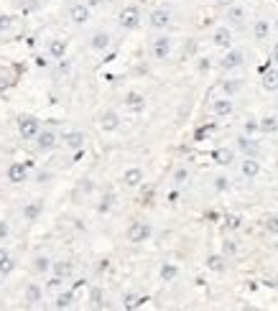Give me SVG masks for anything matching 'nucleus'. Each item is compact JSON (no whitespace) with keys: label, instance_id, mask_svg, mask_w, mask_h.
Segmentation results:
<instances>
[{"label":"nucleus","instance_id":"obj_1","mask_svg":"<svg viewBox=\"0 0 278 311\" xmlns=\"http://www.w3.org/2000/svg\"><path fill=\"white\" fill-rule=\"evenodd\" d=\"M125 237H128V242H133V245L148 242V240L153 237V227H151L146 220H133V222L128 225V230H125Z\"/></svg>","mask_w":278,"mask_h":311},{"label":"nucleus","instance_id":"obj_2","mask_svg":"<svg viewBox=\"0 0 278 311\" xmlns=\"http://www.w3.org/2000/svg\"><path fill=\"white\" fill-rule=\"evenodd\" d=\"M143 23V13L138 6H125L120 13H118V26L123 31H138Z\"/></svg>","mask_w":278,"mask_h":311},{"label":"nucleus","instance_id":"obj_3","mask_svg":"<svg viewBox=\"0 0 278 311\" xmlns=\"http://www.w3.org/2000/svg\"><path fill=\"white\" fill-rule=\"evenodd\" d=\"M18 135L23 140H36V135L41 133V122L36 115H18Z\"/></svg>","mask_w":278,"mask_h":311},{"label":"nucleus","instance_id":"obj_4","mask_svg":"<svg viewBox=\"0 0 278 311\" xmlns=\"http://www.w3.org/2000/svg\"><path fill=\"white\" fill-rule=\"evenodd\" d=\"M245 64V51L242 49H227L225 51V56H219V69L222 72H235V69H240Z\"/></svg>","mask_w":278,"mask_h":311},{"label":"nucleus","instance_id":"obj_5","mask_svg":"<svg viewBox=\"0 0 278 311\" xmlns=\"http://www.w3.org/2000/svg\"><path fill=\"white\" fill-rule=\"evenodd\" d=\"M171 49H174L171 36H156V39L151 41V56H153L156 61H166V59L171 56Z\"/></svg>","mask_w":278,"mask_h":311},{"label":"nucleus","instance_id":"obj_6","mask_svg":"<svg viewBox=\"0 0 278 311\" xmlns=\"http://www.w3.org/2000/svg\"><path fill=\"white\" fill-rule=\"evenodd\" d=\"M245 21H247V11H245L242 6L232 3L230 8H225V23H227L232 31H235V28H242Z\"/></svg>","mask_w":278,"mask_h":311},{"label":"nucleus","instance_id":"obj_7","mask_svg":"<svg viewBox=\"0 0 278 311\" xmlns=\"http://www.w3.org/2000/svg\"><path fill=\"white\" fill-rule=\"evenodd\" d=\"M171 21H174V16H171V11H166V8H153V11L148 13V26H151L153 31H166V28L171 26Z\"/></svg>","mask_w":278,"mask_h":311},{"label":"nucleus","instance_id":"obj_8","mask_svg":"<svg viewBox=\"0 0 278 311\" xmlns=\"http://www.w3.org/2000/svg\"><path fill=\"white\" fill-rule=\"evenodd\" d=\"M212 46H217V49H222V51H227V49H232V41H235V36H232V28L225 23V26H217L214 31H212Z\"/></svg>","mask_w":278,"mask_h":311},{"label":"nucleus","instance_id":"obj_9","mask_svg":"<svg viewBox=\"0 0 278 311\" xmlns=\"http://www.w3.org/2000/svg\"><path fill=\"white\" fill-rule=\"evenodd\" d=\"M143 181H146V171H143L141 166H130V169H125L123 176H120V184H123L125 189H141Z\"/></svg>","mask_w":278,"mask_h":311},{"label":"nucleus","instance_id":"obj_10","mask_svg":"<svg viewBox=\"0 0 278 311\" xmlns=\"http://www.w3.org/2000/svg\"><path fill=\"white\" fill-rule=\"evenodd\" d=\"M235 145H237V150L242 153V156H255V159H260V143H258V138L255 135H237V140H235Z\"/></svg>","mask_w":278,"mask_h":311},{"label":"nucleus","instance_id":"obj_11","mask_svg":"<svg viewBox=\"0 0 278 311\" xmlns=\"http://www.w3.org/2000/svg\"><path fill=\"white\" fill-rule=\"evenodd\" d=\"M67 16H69V21H72L74 26H85V23H90V18H92V8H90L87 3H72L69 11H67Z\"/></svg>","mask_w":278,"mask_h":311},{"label":"nucleus","instance_id":"obj_12","mask_svg":"<svg viewBox=\"0 0 278 311\" xmlns=\"http://www.w3.org/2000/svg\"><path fill=\"white\" fill-rule=\"evenodd\" d=\"M59 140H62V138H59L51 128H41V133L36 135L34 143H36V148H39L41 153H49V150H54V148L59 145Z\"/></svg>","mask_w":278,"mask_h":311},{"label":"nucleus","instance_id":"obj_13","mask_svg":"<svg viewBox=\"0 0 278 311\" xmlns=\"http://www.w3.org/2000/svg\"><path fill=\"white\" fill-rule=\"evenodd\" d=\"M6 179H8V184H13V186L26 184V181H29V166L21 164V161L8 164V169H6Z\"/></svg>","mask_w":278,"mask_h":311},{"label":"nucleus","instance_id":"obj_14","mask_svg":"<svg viewBox=\"0 0 278 311\" xmlns=\"http://www.w3.org/2000/svg\"><path fill=\"white\" fill-rule=\"evenodd\" d=\"M260 161L255 159V156H242V161H240V174H242V179H247V181H253V179H258L260 176Z\"/></svg>","mask_w":278,"mask_h":311},{"label":"nucleus","instance_id":"obj_15","mask_svg":"<svg viewBox=\"0 0 278 311\" xmlns=\"http://www.w3.org/2000/svg\"><path fill=\"white\" fill-rule=\"evenodd\" d=\"M97 122H100V130L102 133H115V130H120V115L115 112V110H102L100 112V117H97Z\"/></svg>","mask_w":278,"mask_h":311},{"label":"nucleus","instance_id":"obj_16","mask_svg":"<svg viewBox=\"0 0 278 311\" xmlns=\"http://www.w3.org/2000/svg\"><path fill=\"white\" fill-rule=\"evenodd\" d=\"M67 49H69V44H67V39H62V36H54V39H49V44H46V54H49L54 61H62V59L67 56Z\"/></svg>","mask_w":278,"mask_h":311},{"label":"nucleus","instance_id":"obj_17","mask_svg":"<svg viewBox=\"0 0 278 311\" xmlns=\"http://www.w3.org/2000/svg\"><path fill=\"white\" fill-rule=\"evenodd\" d=\"M146 105H148V100H146L143 92H128V95L123 97V107H125L128 112H143Z\"/></svg>","mask_w":278,"mask_h":311},{"label":"nucleus","instance_id":"obj_18","mask_svg":"<svg viewBox=\"0 0 278 311\" xmlns=\"http://www.w3.org/2000/svg\"><path fill=\"white\" fill-rule=\"evenodd\" d=\"M62 140H64V145H67L69 150H74V153L85 150V145H87V135H85L82 130H69V133L62 135Z\"/></svg>","mask_w":278,"mask_h":311},{"label":"nucleus","instance_id":"obj_19","mask_svg":"<svg viewBox=\"0 0 278 311\" xmlns=\"http://www.w3.org/2000/svg\"><path fill=\"white\" fill-rule=\"evenodd\" d=\"M232 110H235L232 97L222 95V97H214V100H212V115H214V117H230Z\"/></svg>","mask_w":278,"mask_h":311},{"label":"nucleus","instance_id":"obj_20","mask_svg":"<svg viewBox=\"0 0 278 311\" xmlns=\"http://www.w3.org/2000/svg\"><path fill=\"white\" fill-rule=\"evenodd\" d=\"M110 46H113V36H110L107 31H95V34L90 36V49H92V51H100V54H102V51H107Z\"/></svg>","mask_w":278,"mask_h":311},{"label":"nucleus","instance_id":"obj_21","mask_svg":"<svg viewBox=\"0 0 278 311\" xmlns=\"http://www.w3.org/2000/svg\"><path fill=\"white\" fill-rule=\"evenodd\" d=\"M41 214H44V202H39V199H31V202H26L21 207V217L26 222H36Z\"/></svg>","mask_w":278,"mask_h":311},{"label":"nucleus","instance_id":"obj_22","mask_svg":"<svg viewBox=\"0 0 278 311\" xmlns=\"http://www.w3.org/2000/svg\"><path fill=\"white\" fill-rule=\"evenodd\" d=\"M270 31H273V23H268L265 18H255V21H253L250 34H253L255 41H265V39L270 36Z\"/></svg>","mask_w":278,"mask_h":311},{"label":"nucleus","instance_id":"obj_23","mask_svg":"<svg viewBox=\"0 0 278 311\" xmlns=\"http://www.w3.org/2000/svg\"><path fill=\"white\" fill-rule=\"evenodd\" d=\"M242 79H237V77H227V79H222L219 82V89H222V95H227V97H237L240 92H242Z\"/></svg>","mask_w":278,"mask_h":311},{"label":"nucleus","instance_id":"obj_24","mask_svg":"<svg viewBox=\"0 0 278 311\" xmlns=\"http://www.w3.org/2000/svg\"><path fill=\"white\" fill-rule=\"evenodd\" d=\"M212 161H214L217 166L227 169V166L235 164V153H232L230 148H214V150H212Z\"/></svg>","mask_w":278,"mask_h":311},{"label":"nucleus","instance_id":"obj_25","mask_svg":"<svg viewBox=\"0 0 278 311\" xmlns=\"http://www.w3.org/2000/svg\"><path fill=\"white\" fill-rule=\"evenodd\" d=\"M16 270V260L11 258V253L0 245V278H6V275H11Z\"/></svg>","mask_w":278,"mask_h":311},{"label":"nucleus","instance_id":"obj_26","mask_svg":"<svg viewBox=\"0 0 278 311\" xmlns=\"http://www.w3.org/2000/svg\"><path fill=\"white\" fill-rule=\"evenodd\" d=\"M158 278H161L163 283L176 281V278H179V265H176V263H171V260L161 263V268H158Z\"/></svg>","mask_w":278,"mask_h":311},{"label":"nucleus","instance_id":"obj_27","mask_svg":"<svg viewBox=\"0 0 278 311\" xmlns=\"http://www.w3.org/2000/svg\"><path fill=\"white\" fill-rule=\"evenodd\" d=\"M41 298H44V288H41L36 281H31V283L26 286V291H23V301L34 306V303H39Z\"/></svg>","mask_w":278,"mask_h":311},{"label":"nucleus","instance_id":"obj_28","mask_svg":"<svg viewBox=\"0 0 278 311\" xmlns=\"http://www.w3.org/2000/svg\"><path fill=\"white\" fill-rule=\"evenodd\" d=\"M260 84L265 92H278V69H265L260 77Z\"/></svg>","mask_w":278,"mask_h":311},{"label":"nucleus","instance_id":"obj_29","mask_svg":"<svg viewBox=\"0 0 278 311\" xmlns=\"http://www.w3.org/2000/svg\"><path fill=\"white\" fill-rule=\"evenodd\" d=\"M51 265H54V260H51L49 255H36V258H34V263H31L34 273H39V275H46V273H51Z\"/></svg>","mask_w":278,"mask_h":311},{"label":"nucleus","instance_id":"obj_30","mask_svg":"<svg viewBox=\"0 0 278 311\" xmlns=\"http://www.w3.org/2000/svg\"><path fill=\"white\" fill-rule=\"evenodd\" d=\"M260 120V133L263 135H275L278 133V115H263Z\"/></svg>","mask_w":278,"mask_h":311},{"label":"nucleus","instance_id":"obj_31","mask_svg":"<svg viewBox=\"0 0 278 311\" xmlns=\"http://www.w3.org/2000/svg\"><path fill=\"white\" fill-rule=\"evenodd\" d=\"M225 268H227V258H225L222 253H214V255L207 258V270H212V273H222Z\"/></svg>","mask_w":278,"mask_h":311},{"label":"nucleus","instance_id":"obj_32","mask_svg":"<svg viewBox=\"0 0 278 311\" xmlns=\"http://www.w3.org/2000/svg\"><path fill=\"white\" fill-rule=\"evenodd\" d=\"M74 306V291H59L54 298V308H72Z\"/></svg>","mask_w":278,"mask_h":311},{"label":"nucleus","instance_id":"obj_33","mask_svg":"<svg viewBox=\"0 0 278 311\" xmlns=\"http://www.w3.org/2000/svg\"><path fill=\"white\" fill-rule=\"evenodd\" d=\"M51 273H59L62 278H72V273H74V263H72V260H54Z\"/></svg>","mask_w":278,"mask_h":311},{"label":"nucleus","instance_id":"obj_34","mask_svg":"<svg viewBox=\"0 0 278 311\" xmlns=\"http://www.w3.org/2000/svg\"><path fill=\"white\" fill-rule=\"evenodd\" d=\"M189 179H191V171H189L186 166H179V169H174V174H171L174 186H186V184H189Z\"/></svg>","mask_w":278,"mask_h":311},{"label":"nucleus","instance_id":"obj_35","mask_svg":"<svg viewBox=\"0 0 278 311\" xmlns=\"http://www.w3.org/2000/svg\"><path fill=\"white\" fill-rule=\"evenodd\" d=\"M87 301H90L95 308H102V306H105V291H102V286H92L90 293H87Z\"/></svg>","mask_w":278,"mask_h":311},{"label":"nucleus","instance_id":"obj_36","mask_svg":"<svg viewBox=\"0 0 278 311\" xmlns=\"http://www.w3.org/2000/svg\"><path fill=\"white\" fill-rule=\"evenodd\" d=\"M113 207H115V192H105V194L100 197L97 212H100V214H107V212H110Z\"/></svg>","mask_w":278,"mask_h":311},{"label":"nucleus","instance_id":"obj_37","mask_svg":"<svg viewBox=\"0 0 278 311\" xmlns=\"http://www.w3.org/2000/svg\"><path fill=\"white\" fill-rule=\"evenodd\" d=\"M260 225L268 235H278V214H263Z\"/></svg>","mask_w":278,"mask_h":311},{"label":"nucleus","instance_id":"obj_38","mask_svg":"<svg viewBox=\"0 0 278 311\" xmlns=\"http://www.w3.org/2000/svg\"><path fill=\"white\" fill-rule=\"evenodd\" d=\"M230 179L225 176V174H217V176H212V189L214 192H219V194H225V192H230Z\"/></svg>","mask_w":278,"mask_h":311},{"label":"nucleus","instance_id":"obj_39","mask_svg":"<svg viewBox=\"0 0 278 311\" xmlns=\"http://www.w3.org/2000/svg\"><path fill=\"white\" fill-rule=\"evenodd\" d=\"M242 133H245V135H258V133H260V120H258V117H247V120L242 122Z\"/></svg>","mask_w":278,"mask_h":311},{"label":"nucleus","instance_id":"obj_40","mask_svg":"<svg viewBox=\"0 0 278 311\" xmlns=\"http://www.w3.org/2000/svg\"><path fill=\"white\" fill-rule=\"evenodd\" d=\"M222 220H225V230H232L235 232V230L242 227V217L240 214H225Z\"/></svg>","mask_w":278,"mask_h":311},{"label":"nucleus","instance_id":"obj_41","mask_svg":"<svg viewBox=\"0 0 278 311\" xmlns=\"http://www.w3.org/2000/svg\"><path fill=\"white\" fill-rule=\"evenodd\" d=\"M237 250H240V247H237V242H235V240H222V255H225L227 260H230V258H235V255H237Z\"/></svg>","mask_w":278,"mask_h":311},{"label":"nucleus","instance_id":"obj_42","mask_svg":"<svg viewBox=\"0 0 278 311\" xmlns=\"http://www.w3.org/2000/svg\"><path fill=\"white\" fill-rule=\"evenodd\" d=\"M153 197H156V189H153V186H146L143 194H141V199H138L141 207H151V204H153Z\"/></svg>","mask_w":278,"mask_h":311},{"label":"nucleus","instance_id":"obj_43","mask_svg":"<svg viewBox=\"0 0 278 311\" xmlns=\"http://www.w3.org/2000/svg\"><path fill=\"white\" fill-rule=\"evenodd\" d=\"M64 281H67V278H62L59 273H51V278L46 281V288H49V291H62Z\"/></svg>","mask_w":278,"mask_h":311},{"label":"nucleus","instance_id":"obj_44","mask_svg":"<svg viewBox=\"0 0 278 311\" xmlns=\"http://www.w3.org/2000/svg\"><path fill=\"white\" fill-rule=\"evenodd\" d=\"M16 28V18L13 16H0V34H8Z\"/></svg>","mask_w":278,"mask_h":311},{"label":"nucleus","instance_id":"obj_45","mask_svg":"<svg viewBox=\"0 0 278 311\" xmlns=\"http://www.w3.org/2000/svg\"><path fill=\"white\" fill-rule=\"evenodd\" d=\"M212 69V59L209 56H197V72L199 74H207Z\"/></svg>","mask_w":278,"mask_h":311},{"label":"nucleus","instance_id":"obj_46","mask_svg":"<svg viewBox=\"0 0 278 311\" xmlns=\"http://www.w3.org/2000/svg\"><path fill=\"white\" fill-rule=\"evenodd\" d=\"M181 54H184V59H194V56H197V41L189 39V41L184 44V51H181Z\"/></svg>","mask_w":278,"mask_h":311},{"label":"nucleus","instance_id":"obj_47","mask_svg":"<svg viewBox=\"0 0 278 311\" xmlns=\"http://www.w3.org/2000/svg\"><path fill=\"white\" fill-rule=\"evenodd\" d=\"M8 235H11V225H8V220H0V245H3V240H8Z\"/></svg>","mask_w":278,"mask_h":311},{"label":"nucleus","instance_id":"obj_48","mask_svg":"<svg viewBox=\"0 0 278 311\" xmlns=\"http://www.w3.org/2000/svg\"><path fill=\"white\" fill-rule=\"evenodd\" d=\"M209 133V128H199L197 133H194V140H204V135Z\"/></svg>","mask_w":278,"mask_h":311},{"label":"nucleus","instance_id":"obj_49","mask_svg":"<svg viewBox=\"0 0 278 311\" xmlns=\"http://www.w3.org/2000/svg\"><path fill=\"white\" fill-rule=\"evenodd\" d=\"M214 3H217V8H222V11H225V8H230V6L235 3V0H214Z\"/></svg>","mask_w":278,"mask_h":311},{"label":"nucleus","instance_id":"obj_50","mask_svg":"<svg viewBox=\"0 0 278 311\" xmlns=\"http://www.w3.org/2000/svg\"><path fill=\"white\" fill-rule=\"evenodd\" d=\"M107 268H110V260H107V258H102V260L97 263V270L102 273V270H107Z\"/></svg>","mask_w":278,"mask_h":311},{"label":"nucleus","instance_id":"obj_51","mask_svg":"<svg viewBox=\"0 0 278 311\" xmlns=\"http://www.w3.org/2000/svg\"><path fill=\"white\" fill-rule=\"evenodd\" d=\"M270 59H273V61L278 64V41L273 44V51H270Z\"/></svg>","mask_w":278,"mask_h":311},{"label":"nucleus","instance_id":"obj_52","mask_svg":"<svg viewBox=\"0 0 278 311\" xmlns=\"http://www.w3.org/2000/svg\"><path fill=\"white\" fill-rule=\"evenodd\" d=\"M176 202H179V192H171L169 194V204H176Z\"/></svg>","mask_w":278,"mask_h":311},{"label":"nucleus","instance_id":"obj_53","mask_svg":"<svg viewBox=\"0 0 278 311\" xmlns=\"http://www.w3.org/2000/svg\"><path fill=\"white\" fill-rule=\"evenodd\" d=\"M49 179H51V174H46V171H41V174H39V181H41V184H44V181H49Z\"/></svg>","mask_w":278,"mask_h":311},{"label":"nucleus","instance_id":"obj_54","mask_svg":"<svg viewBox=\"0 0 278 311\" xmlns=\"http://www.w3.org/2000/svg\"><path fill=\"white\" fill-rule=\"evenodd\" d=\"M97 3H100V0H87V6H90V8H92V6H97Z\"/></svg>","mask_w":278,"mask_h":311},{"label":"nucleus","instance_id":"obj_55","mask_svg":"<svg viewBox=\"0 0 278 311\" xmlns=\"http://www.w3.org/2000/svg\"><path fill=\"white\" fill-rule=\"evenodd\" d=\"M273 28H275V31H278V16H275V21H273Z\"/></svg>","mask_w":278,"mask_h":311},{"label":"nucleus","instance_id":"obj_56","mask_svg":"<svg viewBox=\"0 0 278 311\" xmlns=\"http://www.w3.org/2000/svg\"><path fill=\"white\" fill-rule=\"evenodd\" d=\"M275 202H278V192H275Z\"/></svg>","mask_w":278,"mask_h":311},{"label":"nucleus","instance_id":"obj_57","mask_svg":"<svg viewBox=\"0 0 278 311\" xmlns=\"http://www.w3.org/2000/svg\"><path fill=\"white\" fill-rule=\"evenodd\" d=\"M275 95H278V92H275ZM275 105H278V97H275Z\"/></svg>","mask_w":278,"mask_h":311}]
</instances>
